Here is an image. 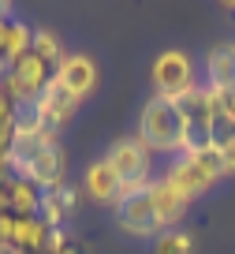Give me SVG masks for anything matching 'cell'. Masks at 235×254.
Returning a JSON list of instances; mask_svg holds the SVG:
<instances>
[{"instance_id": "cell-1", "label": "cell", "mask_w": 235, "mask_h": 254, "mask_svg": "<svg viewBox=\"0 0 235 254\" xmlns=\"http://www.w3.org/2000/svg\"><path fill=\"white\" fill-rule=\"evenodd\" d=\"M161 176L194 202V198H202V194H209L228 172H224V157H220L217 150H187V153L168 157V165H165Z\"/></svg>"}, {"instance_id": "cell-2", "label": "cell", "mask_w": 235, "mask_h": 254, "mask_svg": "<svg viewBox=\"0 0 235 254\" xmlns=\"http://www.w3.org/2000/svg\"><path fill=\"white\" fill-rule=\"evenodd\" d=\"M134 135L149 146L153 153H165V157H176L183 153V142H187V131H183V116L176 109L172 97H149L138 112V131Z\"/></svg>"}, {"instance_id": "cell-3", "label": "cell", "mask_w": 235, "mask_h": 254, "mask_svg": "<svg viewBox=\"0 0 235 254\" xmlns=\"http://www.w3.org/2000/svg\"><path fill=\"white\" fill-rule=\"evenodd\" d=\"M105 161L116 168L119 183H123V194L127 190H142L157 180L153 176V150L142 142L138 135H123L105 150Z\"/></svg>"}, {"instance_id": "cell-4", "label": "cell", "mask_w": 235, "mask_h": 254, "mask_svg": "<svg viewBox=\"0 0 235 254\" xmlns=\"http://www.w3.org/2000/svg\"><path fill=\"white\" fill-rule=\"evenodd\" d=\"M176 109H179L183 131H187L183 153L187 150H213V90L205 82H198L187 94L176 97Z\"/></svg>"}, {"instance_id": "cell-5", "label": "cell", "mask_w": 235, "mask_h": 254, "mask_svg": "<svg viewBox=\"0 0 235 254\" xmlns=\"http://www.w3.org/2000/svg\"><path fill=\"white\" fill-rule=\"evenodd\" d=\"M53 64H45L38 53H26L19 56L15 64H8V75H4V90H8V97L19 105V109H30L34 101L41 97V90L53 82Z\"/></svg>"}, {"instance_id": "cell-6", "label": "cell", "mask_w": 235, "mask_h": 254, "mask_svg": "<svg viewBox=\"0 0 235 254\" xmlns=\"http://www.w3.org/2000/svg\"><path fill=\"white\" fill-rule=\"evenodd\" d=\"M149 82H153V94L157 97H179L187 94L190 86H198L194 79V60H190L183 49H165L157 53L153 67H149Z\"/></svg>"}, {"instance_id": "cell-7", "label": "cell", "mask_w": 235, "mask_h": 254, "mask_svg": "<svg viewBox=\"0 0 235 254\" xmlns=\"http://www.w3.org/2000/svg\"><path fill=\"white\" fill-rule=\"evenodd\" d=\"M112 217H116V224L127 232V236H138V239H157V236H161L153 202H149V187L127 190L123 198L112 206Z\"/></svg>"}, {"instance_id": "cell-8", "label": "cell", "mask_w": 235, "mask_h": 254, "mask_svg": "<svg viewBox=\"0 0 235 254\" xmlns=\"http://www.w3.org/2000/svg\"><path fill=\"white\" fill-rule=\"evenodd\" d=\"M53 79L60 82L67 94H75L78 101H86V97L97 90V79H101V75H97V64H94L90 53H67L60 64H56Z\"/></svg>"}, {"instance_id": "cell-9", "label": "cell", "mask_w": 235, "mask_h": 254, "mask_svg": "<svg viewBox=\"0 0 235 254\" xmlns=\"http://www.w3.org/2000/svg\"><path fill=\"white\" fill-rule=\"evenodd\" d=\"M78 105H82V101H78L75 94H67V90H63L60 82L53 79L45 90H41V97L30 105V112H34V116H38L41 124L49 127V131H60V127H67L71 120H75Z\"/></svg>"}, {"instance_id": "cell-10", "label": "cell", "mask_w": 235, "mask_h": 254, "mask_svg": "<svg viewBox=\"0 0 235 254\" xmlns=\"http://www.w3.org/2000/svg\"><path fill=\"white\" fill-rule=\"evenodd\" d=\"M149 202H153V213H157L161 232H172L176 224L187 217V209H190V198L183 194V190H176L165 176H157V180L149 183Z\"/></svg>"}, {"instance_id": "cell-11", "label": "cell", "mask_w": 235, "mask_h": 254, "mask_svg": "<svg viewBox=\"0 0 235 254\" xmlns=\"http://www.w3.org/2000/svg\"><path fill=\"white\" fill-rule=\"evenodd\" d=\"M82 190H86L94 202H101V206H116V202L123 198V183H119L116 168L105 157H97V161L86 165V172H82Z\"/></svg>"}, {"instance_id": "cell-12", "label": "cell", "mask_w": 235, "mask_h": 254, "mask_svg": "<svg viewBox=\"0 0 235 254\" xmlns=\"http://www.w3.org/2000/svg\"><path fill=\"white\" fill-rule=\"evenodd\" d=\"M205 86L217 94L235 90V41H220L205 53Z\"/></svg>"}, {"instance_id": "cell-13", "label": "cell", "mask_w": 235, "mask_h": 254, "mask_svg": "<svg viewBox=\"0 0 235 254\" xmlns=\"http://www.w3.org/2000/svg\"><path fill=\"white\" fill-rule=\"evenodd\" d=\"M78 209V187L75 183H60L53 190H41V221L49 228H63Z\"/></svg>"}, {"instance_id": "cell-14", "label": "cell", "mask_w": 235, "mask_h": 254, "mask_svg": "<svg viewBox=\"0 0 235 254\" xmlns=\"http://www.w3.org/2000/svg\"><path fill=\"white\" fill-rule=\"evenodd\" d=\"M8 213L15 217H41V190L30 180H8Z\"/></svg>"}, {"instance_id": "cell-15", "label": "cell", "mask_w": 235, "mask_h": 254, "mask_svg": "<svg viewBox=\"0 0 235 254\" xmlns=\"http://www.w3.org/2000/svg\"><path fill=\"white\" fill-rule=\"evenodd\" d=\"M49 232L53 228L41 217H15V239H11V247H19L26 254H41L49 243Z\"/></svg>"}, {"instance_id": "cell-16", "label": "cell", "mask_w": 235, "mask_h": 254, "mask_svg": "<svg viewBox=\"0 0 235 254\" xmlns=\"http://www.w3.org/2000/svg\"><path fill=\"white\" fill-rule=\"evenodd\" d=\"M34 49V26L23 19H11L8 34H4V64H15L19 56H26Z\"/></svg>"}, {"instance_id": "cell-17", "label": "cell", "mask_w": 235, "mask_h": 254, "mask_svg": "<svg viewBox=\"0 0 235 254\" xmlns=\"http://www.w3.org/2000/svg\"><path fill=\"white\" fill-rule=\"evenodd\" d=\"M34 53H38L45 64H53V67H56V64L67 56V49H63L60 34H56L53 26H34Z\"/></svg>"}, {"instance_id": "cell-18", "label": "cell", "mask_w": 235, "mask_h": 254, "mask_svg": "<svg viewBox=\"0 0 235 254\" xmlns=\"http://www.w3.org/2000/svg\"><path fill=\"white\" fill-rule=\"evenodd\" d=\"M153 254H194V236L190 232H161V236L153 239Z\"/></svg>"}, {"instance_id": "cell-19", "label": "cell", "mask_w": 235, "mask_h": 254, "mask_svg": "<svg viewBox=\"0 0 235 254\" xmlns=\"http://www.w3.org/2000/svg\"><path fill=\"white\" fill-rule=\"evenodd\" d=\"M45 251H49V254H82V247L67 236V228H53V232H49Z\"/></svg>"}, {"instance_id": "cell-20", "label": "cell", "mask_w": 235, "mask_h": 254, "mask_svg": "<svg viewBox=\"0 0 235 254\" xmlns=\"http://www.w3.org/2000/svg\"><path fill=\"white\" fill-rule=\"evenodd\" d=\"M220 157H224V172H228V176H235V138L224 146V150H220Z\"/></svg>"}, {"instance_id": "cell-21", "label": "cell", "mask_w": 235, "mask_h": 254, "mask_svg": "<svg viewBox=\"0 0 235 254\" xmlns=\"http://www.w3.org/2000/svg\"><path fill=\"white\" fill-rule=\"evenodd\" d=\"M0 213H8V183L0 180Z\"/></svg>"}, {"instance_id": "cell-22", "label": "cell", "mask_w": 235, "mask_h": 254, "mask_svg": "<svg viewBox=\"0 0 235 254\" xmlns=\"http://www.w3.org/2000/svg\"><path fill=\"white\" fill-rule=\"evenodd\" d=\"M220 8H228V11H235V0H220Z\"/></svg>"}, {"instance_id": "cell-23", "label": "cell", "mask_w": 235, "mask_h": 254, "mask_svg": "<svg viewBox=\"0 0 235 254\" xmlns=\"http://www.w3.org/2000/svg\"><path fill=\"white\" fill-rule=\"evenodd\" d=\"M41 254H49V251H41Z\"/></svg>"}]
</instances>
